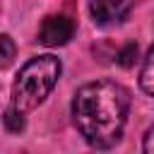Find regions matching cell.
<instances>
[{"label":"cell","mask_w":154,"mask_h":154,"mask_svg":"<svg viewBox=\"0 0 154 154\" xmlns=\"http://www.w3.org/2000/svg\"><path fill=\"white\" fill-rule=\"evenodd\" d=\"M130 91L111 79H96L77 89L72 99V120L82 137L96 149H111L125 128Z\"/></svg>","instance_id":"1"},{"label":"cell","mask_w":154,"mask_h":154,"mask_svg":"<svg viewBox=\"0 0 154 154\" xmlns=\"http://www.w3.org/2000/svg\"><path fill=\"white\" fill-rule=\"evenodd\" d=\"M60 77V60L55 55L31 58L12 82V108L26 113L36 108L55 87Z\"/></svg>","instance_id":"2"},{"label":"cell","mask_w":154,"mask_h":154,"mask_svg":"<svg viewBox=\"0 0 154 154\" xmlns=\"http://www.w3.org/2000/svg\"><path fill=\"white\" fill-rule=\"evenodd\" d=\"M72 34H75V24L65 14H51L38 26V41L43 46H63L72 38Z\"/></svg>","instance_id":"3"},{"label":"cell","mask_w":154,"mask_h":154,"mask_svg":"<svg viewBox=\"0 0 154 154\" xmlns=\"http://www.w3.org/2000/svg\"><path fill=\"white\" fill-rule=\"evenodd\" d=\"M130 2H118V0H96L89 5V12L94 17L96 24L106 26V24H113V22H123L125 14L130 12Z\"/></svg>","instance_id":"4"},{"label":"cell","mask_w":154,"mask_h":154,"mask_svg":"<svg viewBox=\"0 0 154 154\" xmlns=\"http://www.w3.org/2000/svg\"><path fill=\"white\" fill-rule=\"evenodd\" d=\"M140 87H142L149 96H154V46L149 48V53H147V58H144V63H142Z\"/></svg>","instance_id":"5"},{"label":"cell","mask_w":154,"mask_h":154,"mask_svg":"<svg viewBox=\"0 0 154 154\" xmlns=\"http://www.w3.org/2000/svg\"><path fill=\"white\" fill-rule=\"evenodd\" d=\"M14 60V41L7 34H0V70H5Z\"/></svg>","instance_id":"6"},{"label":"cell","mask_w":154,"mask_h":154,"mask_svg":"<svg viewBox=\"0 0 154 154\" xmlns=\"http://www.w3.org/2000/svg\"><path fill=\"white\" fill-rule=\"evenodd\" d=\"M2 120H5V128H7L10 132H22V130H24V113H19V111H14V108H10Z\"/></svg>","instance_id":"7"},{"label":"cell","mask_w":154,"mask_h":154,"mask_svg":"<svg viewBox=\"0 0 154 154\" xmlns=\"http://www.w3.org/2000/svg\"><path fill=\"white\" fill-rule=\"evenodd\" d=\"M135 60H137V46H135V43H128V46L118 53V58H116V63L123 65V67H130Z\"/></svg>","instance_id":"8"},{"label":"cell","mask_w":154,"mask_h":154,"mask_svg":"<svg viewBox=\"0 0 154 154\" xmlns=\"http://www.w3.org/2000/svg\"><path fill=\"white\" fill-rule=\"evenodd\" d=\"M142 152H144V154H154V125H152V128L147 130V135H144Z\"/></svg>","instance_id":"9"}]
</instances>
